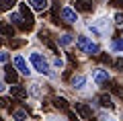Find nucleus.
<instances>
[{"label": "nucleus", "instance_id": "nucleus-1", "mask_svg": "<svg viewBox=\"0 0 123 121\" xmlns=\"http://www.w3.org/2000/svg\"><path fill=\"white\" fill-rule=\"evenodd\" d=\"M80 27H82L88 35H92L94 39H98V41H109V37L113 35V29H115V21H113V14L111 13L98 10L92 19L84 21Z\"/></svg>", "mask_w": 123, "mask_h": 121}, {"label": "nucleus", "instance_id": "nucleus-2", "mask_svg": "<svg viewBox=\"0 0 123 121\" xmlns=\"http://www.w3.org/2000/svg\"><path fill=\"white\" fill-rule=\"evenodd\" d=\"M25 53H27V57H29L31 66H33L35 76L47 78V80H53V82L60 78V74H57L55 70H53V66H51V56H47L45 49H41V47H29Z\"/></svg>", "mask_w": 123, "mask_h": 121}, {"label": "nucleus", "instance_id": "nucleus-3", "mask_svg": "<svg viewBox=\"0 0 123 121\" xmlns=\"http://www.w3.org/2000/svg\"><path fill=\"white\" fill-rule=\"evenodd\" d=\"M68 88L78 96H92L97 86H94V82H92V78H90L88 72H74L70 76Z\"/></svg>", "mask_w": 123, "mask_h": 121}, {"label": "nucleus", "instance_id": "nucleus-4", "mask_svg": "<svg viewBox=\"0 0 123 121\" xmlns=\"http://www.w3.org/2000/svg\"><path fill=\"white\" fill-rule=\"evenodd\" d=\"M76 49H78V53H82V56L86 57H97L103 53V45L98 39H94L92 35H88L86 31H80V33H76Z\"/></svg>", "mask_w": 123, "mask_h": 121}, {"label": "nucleus", "instance_id": "nucleus-5", "mask_svg": "<svg viewBox=\"0 0 123 121\" xmlns=\"http://www.w3.org/2000/svg\"><path fill=\"white\" fill-rule=\"evenodd\" d=\"M88 74H90V78H92V82H94L97 88H103L105 84H109L113 80V72L107 66H92V68H88Z\"/></svg>", "mask_w": 123, "mask_h": 121}, {"label": "nucleus", "instance_id": "nucleus-6", "mask_svg": "<svg viewBox=\"0 0 123 121\" xmlns=\"http://www.w3.org/2000/svg\"><path fill=\"white\" fill-rule=\"evenodd\" d=\"M12 66L17 68V72L21 74V78H27V80H31V78L35 76V72H33V66H31L29 57H27L25 53H21V51L12 53Z\"/></svg>", "mask_w": 123, "mask_h": 121}, {"label": "nucleus", "instance_id": "nucleus-7", "mask_svg": "<svg viewBox=\"0 0 123 121\" xmlns=\"http://www.w3.org/2000/svg\"><path fill=\"white\" fill-rule=\"evenodd\" d=\"M60 19L66 23V25H82V21H80L82 14H80L72 4H64L60 8Z\"/></svg>", "mask_w": 123, "mask_h": 121}, {"label": "nucleus", "instance_id": "nucleus-8", "mask_svg": "<svg viewBox=\"0 0 123 121\" xmlns=\"http://www.w3.org/2000/svg\"><path fill=\"white\" fill-rule=\"evenodd\" d=\"M74 43H76V35L74 33H57L55 35V45L60 49H70V47H74Z\"/></svg>", "mask_w": 123, "mask_h": 121}, {"label": "nucleus", "instance_id": "nucleus-9", "mask_svg": "<svg viewBox=\"0 0 123 121\" xmlns=\"http://www.w3.org/2000/svg\"><path fill=\"white\" fill-rule=\"evenodd\" d=\"M107 51L113 56H123V35L121 37H111L107 41Z\"/></svg>", "mask_w": 123, "mask_h": 121}, {"label": "nucleus", "instance_id": "nucleus-10", "mask_svg": "<svg viewBox=\"0 0 123 121\" xmlns=\"http://www.w3.org/2000/svg\"><path fill=\"white\" fill-rule=\"evenodd\" d=\"M74 8L78 10L80 14H92L94 8H97V4H94V0H76Z\"/></svg>", "mask_w": 123, "mask_h": 121}, {"label": "nucleus", "instance_id": "nucleus-11", "mask_svg": "<svg viewBox=\"0 0 123 121\" xmlns=\"http://www.w3.org/2000/svg\"><path fill=\"white\" fill-rule=\"evenodd\" d=\"M25 2L31 6V10H33V13H37V14L47 13L49 6H51V0H25Z\"/></svg>", "mask_w": 123, "mask_h": 121}, {"label": "nucleus", "instance_id": "nucleus-12", "mask_svg": "<svg viewBox=\"0 0 123 121\" xmlns=\"http://www.w3.org/2000/svg\"><path fill=\"white\" fill-rule=\"evenodd\" d=\"M74 109L80 115V119H92V111H94V109H92L90 103H76Z\"/></svg>", "mask_w": 123, "mask_h": 121}, {"label": "nucleus", "instance_id": "nucleus-13", "mask_svg": "<svg viewBox=\"0 0 123 121\" xmlns=\"http://www.w3.org/2000/svg\"><path fill=\"white\" fill-rule=\"evenodd\" d=\"M27 90H29V96H33L35 101H41V99H43V95H45L43 84H41L39 80H33V82H31V86L27 88Z\"/></svg>", "mask_w": 123, "mask_h": 121}, {"label": "nucleus", "instance_id": "nucleus-14", "mask_svg": "<svg viewBox=\"0 0 123 121\" xmlns=\"http://www.w3.org/2000/svg\"><path fill=\"white\" fill-rule=\"evenodd\" d=\"M94 119L97 121H119L117 113H113L111 109H98L97 113H94Z\"/></svg>", "mask_w": 123, "mask_h": 121}, {"label": "nucleus", "instance_id": "nucleus-15", "mask_svg": "<svg viewBox=\"0 0 123 121\" xmlns=\"http://www.w3.org/2000/svg\"><path fill=\"white\" fill-rule=\"evenodd\" d=\"M6 21H10L14 27H21V29L25 27V23H23V21H25V17H23L21 10H10V13H6Z\"/></svg>", "mask_w": 123, "mask_h": 121}, {"label": "nucleus", "instance_id": "nucleus-16", "mask_svg": "<svg viewBox=\"0 0 123 121\" xmlns=\"http://www.w3.org/2000/svg\"><path fill=\"white\" fill-rule=\"evenodd\" d=\"M51 66H53V70H55L57 74H62L66 70V57L62 56V53H53L51 56Z\"/></svg>", "mask_w": 123, "mask_h": 121}, {"label": "nucleus", "instance_id": "nucleus-17", "mask_svg": "<svg viewBox=\"0 0 123 121\" xmlns=\"http://www.w3.org/2000/svg\"><path fill=\"white\" fill-rule=\"evenodd\" d=\"M0 35L2 37H6V39H12L14 37V25L10 21H0Z\"/></svg>", "mask_w": 123, "mask_h": 121}, {"label": "nucleus", "instance_id": "nucleus-18", "mask_svg": "<svg viewBox=\"0 0 123 121\" xmlns=\"http://www.w3.org/2000/svg\"><path fill=\"white\" fill-rule=\"evenodd\" d=\"M18 2L21 0H0V10L2 13H10V10H14V6H18Z\"/></svg>", "mask_w": 123, "mask_h": 121}, {"label": "nucleus", "instance_id": "nucleus-19", "mask_svg": "<svg viewBox=\"0 0 123 121\" xmlns=\"http://www.w3.org/2000/svg\"><path fill=\"white\" fill-rule=\"evenodd\" d=\"M10 119H14V121H27V119H29V113H27L25 109H14L12 115H10Z\"/></svg>", "mask_w": 123, "mask_h": 121}, {"label": "nucleus", "instance_id": "nucleus-20", "mask_svg": "<svg viewBox=\"0 0 123 121\" xmlns=\"http://www.w3.org/2000/svg\"><path fill=\"white\" fill-rule=\"evenodd\" d=\"M10 60H12V53L6 51V49H0V66H6Z\"/></svg>", "mask_w": 123, "mask_h": 121}, {"label": "nucleus", "instance_id": "nucleus-21", "mask_svg": "<svg viewBox=\"0 0 123 121\" xmlns=\"http://www.w3.org/2000/svg\"><path fill=\"white\" fill-rule=\"evenodd\" d=\"M113 21H115V27H123V10H115Z\"/></svg>", "mask_w": 123, "mask_h": 121}, {"label": "nucleus", "instance_id": "nucleus-22", "mask_svg": "<svg viewBox=\"0 0 123 121\" xmlns=\"http://www.w3.org/2000/svg\"><path fill=\"white\" fill-rule=\"evenodd\" d=\"M41 121H68V119H64V117L57 115V113H49V115H43Z\"/></svg>", "mask_w": 123, "mask_h": 121}, {"label": "nucleus", "instance_id": "nucleus-23", "mask_svg": "<svg viewBox=\"0 0 123 121\" xmlns=\"http://www.w3.org/2000/svg\"><path fill=\"white\" fill-rule=\"evenodd\" d=\"M113 68L117 70V72H123V56H115V60H113Z\"/></svg>", "mask_w": 123, "mask_h": 121}, {"label": "nucleus", "instance_id": "nucleus-24", "mask_svg": "<svg viewBox=\"0 0 123 121\" xmlns=\"http://www.w3.org/2000/svg\"><path fill=\"white\" fill-rule=\"evenodd\" d=\"M8 88H10V84L6 82L4 78H0V95H6V92H8Z\"/></svg>", "mask_w": 123, "mask_h": 121}, {"label": "nucleus", "instance_id": "nucleus-25", "mask_svg": "<svg viewBox=\"0 0 123 121\" xmlns=\"http://www.w3.org/2000/svg\"><path fill=\"white\" fill-rule=\"evenodd\" d=\"M117 117H119V121H123V109H119V111H117Z\"/></svg>", "mask_w": 123, "mask_h": 121}, {"label": "nucleus", "instance_id": "nucleus-26", "mask_svg": "<svg viewBox=\"0 0 123 121\" xmlns=\"http://www.w3.org/2000/svg\"><path fill=\"white\" fill-rule=\"evenodd\" d=\"M101 2H107V0H101Z\"/></svg>", "mask_w": 123, "mask_h": 121}, {"label": "nucleus", "instance_id": "nucleus-27", "mask_svg": "<svg viewBox=\"0 0 123 121\" xmlns=\"http://www.w3.org/2000/svg\"><path fill=\"white\" fill-rule=\"evenodd\" d=\"M12 121H14V119H12ZM27 121H31V119H27Z\"/></svg>", "mask_w": 123, "mask_h": 121}]
</instances>
